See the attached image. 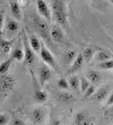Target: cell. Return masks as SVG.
Masks as SVG:
<instances>
[{"label":"cell","mask_w":113,"mask_h":125,"mask_svg":"<svg viewBox=\"0 0 113 125\" xmlns=\"http://www.w3.org/2000/svg\"><path fill=\"white\" fill-rule=\"evenodd\" d=\"M52 76V71L50 70L49 67L47 66H43L39 69V77H40V81H41V84H45V83L51 78Z\"/></svg>","instance_id":"obj_10"},{"label":"cell","mask_w":113,"mask_h":125,"mask_svg":"<svg viewBox=\"0 0 113 125\" xmlns=\"http://www.w3.org/2000/svg\"><path fill=\"white\" fill-rule=\"evenodd\" d=\"M34 97H35V99H36L37 101H39V102H44V101L47 100L48 95H47V93H46L45 91L39 90V91H36V92H35Z\"/></svg>","instance_id":"obj_25"},{"label":"cell","mask_w":113,"mask_h":125,"mask_svg":"<svg viewBox=\"0 0 113 125\" xmlns=\"http://www.w3.org/2000/svg\"><path fill=\"white\" fill-rule=\"evenodd\" d=\"M76 56H77V52L75 50H69V51L65 52L64 56H63L64 63L66 65H70L74 61V59L76 58Z\"/></svg>","instance_id":"obj_15"},{"label":"cell","mask_w":113,"mask_h":125,"mask_svg":"<svg viewBox=\"0 0 113 125\" xmlns=\"http://www.w3.org/2000/svg\"><path fill=\"white\" fill-rule=\"evenodd\" d=\"M50 37H51V40L56 43H62L65 39L63 31L58 26H53L52 29L50 30Z\"/></svg>","instance_id":"obj_8"},{"label":"cell","mask_w":113,"mask_h":125,"mask_svg":"<svg viewBox=\"0 0 113 125\" xmlns=\"http://www.w3.org/2000/svg\"><path fill=\"white\" fill-rule=\"evenodd\" d=\"M23 40H24V62L25 64H32L33 61H34V58H35V54L34 52L32 51V49L30 48L29 46V43H28V39L27 37L24 35L23 37Z\"/></svg>","instance_id":"obj_6"},{"label":"cell","mask_w":113,"mask_h":125,"mask_svg":"<svg viewBox=\"0 0 113 125\" xmlns=\"http://www.w3.org/2000/svg\"><path fill=\"white\" fill-rule=\"evenodd\" d=\"M58 98L62 101V102H71V101H73L74 100V97H73V95L71 94L70 92H68V91H62L59 94V96H58Z\"/></svg>","instance_id":"obj_21"},{"label":"cell","mask_w":113,"mask_h":125,"mask_svg":"<svg viewBox=\"0 0 113 125\" xmlns=\"http://www.w3.org/2000/svg\"><path fill=\"white\" fill-rule=\"evenodd\" d=\"M16 84V79L13 75L10 74H3L0 75V89L2 91H7L12 89Z\"/></svg>","instance_id":"obj_4"},{"label":"cell","mask_w":113,"mask_h":125,"mask_svg":"<svg viewBox=\"0 0 113 125\" xmlns=\"http://www.w3.org/2000/svg\"><path fill=\"white\" fill-rule=\"evenodd\" d=\"M112 103H113V95L112 94H110V97H109V99H108V101H107V106H112Z\"/></svg>","instance_id":"obj_34"},{"label":"cell","mask_w":113,"mask_h":125,"mask_svg":"<svg viewBox=\"0 0 113 125\" xmlns=\"http://www.w3.org/2000/svg\"><path fill=\"white\" fill-rule=\"evenodd\" d=\"M12 125H25V123L21 120V119H18V118H15L12 122Z\"/></svg>","instance_id":"obj_33"},{"label":"cell","mask_w":113,"mask_h":125,"mask_svg":"<svg viewBox=\"0 0 113 125\" xmlns=\"http://www.w3.org/2000/svg\"><path fill=\"white\" fill-rule=\"evenodd\" d=\"M30 120L35 125H40L44 123L46 119V110L43 107H34L30 111Z\"/></svg>","instance_id":"obj_3"},{"label":"cell","mask_w":113,"mask_h":125,"mask_svg":"<svg viewBox=\"0 0 113 125\" xmlns=\"http://www.w3.org/2000/svg\"><path fill=\"white\" fill-rule=\"evenodd\" d=\"M28 43L30 45V48L32 49L33 52L35 53H38L40 52V49H41V42L40 40L38 39V37H36L35 35H31L28 40Z\"/></svg>","instance_id":"obj_13"},{"label":"cell","mask_w":113,"mask_h":125,"mask_svg":"<svg viewBox=\"0 0 113 125\" xmlns=\"http://www.w3.org/2000/svg\"><path fill=\"white\" fill-rule=\"evenodd\" d=\"M19 28V24L16 20L11 19V18H8L7 19V22H6V29L10 32H15L17 31Z\"/></svg>","instance_id":"obj_19"},{"label":"cell","mask_w":113,"mask_h":125,"mask_svg":"<svg viewBox=\"0 0 113 125\" xmlns=\"http://www.w3.org/2000/svg\"><path fill=\"white\" fill-rule=\"evenodd\" d=\"M40 56L42 58V60L45 62V63L49 66H51L53 69H57V64H56V60L55 58L53 57V55L51 54V52L45 47V46H41V49H40Z\"/></svg>","instance_id":"obj_5"},{"label":"cell","mask_w":113,"mask_h":125,"mask_svg":"<svg viewBox=\"0 0 113 125\" xmlns=\"http://www.w3.org/2000/svg\"><path fill=\"white\" fill-rule=\"evenodd\" d=\"M105 117L107 118V119H111L112 118V107H110V108H108L107 110H106V112H105Z\"/></svg>","instance_id":"obj_32"},{"label":"cell","mask_w":113,"mask_h":125,"mask_svg":"<svg viewBox=\"0 0 113 125\" xmlns=\"http://www.w3.org/2000/svg\"><path fill=\"white\" fill-rule=\"evenodd\" d=\"M79 81H80V79H79L77 76H71V77L69 78L68 84H69V86L72 88V89L77 90V89L79 88Z\"/></svg>","instance_id":"obj_23"},{"label":"cell","mask_w":113,"mask_h":125,"mask_svg":"<svg viewBox=\"0 0 113 125\" xmlns=\"http://www.w3.org/2000/svg\"><path fill=\"white\" fill-rule=\"evenodd\" d=\"M83 64H84V59L82 57V54H77L74 61L71 63L70 73H74V72L79 71L82 68V66H83Z\"/></svg>","instance_id":"obj_11"},{"label":"cell","mask_w":113,"mask_h":125,"mask_svg":"<svg viewBox=\"0 0 113 125\" xmlns=\"http://www.w3.org/2000/svg\"><path fill=\"white\" fill-rule=\"evenodd\" d=\"M86 78L88 79V81L91 83V84H97V83H99L102 79L101 74L99 73V72L95 71V70L88 71L87 74H86Z\"/></svg>","instance_id":"obj_12"},{"label":"cell","mask_w":113,"mask_h":125,"mask_svg":"<svg viewBox=\"0 0 113 125\" xmlns=\"http://www.w3.org/2000/svg\"><path fill=\"white\" fill-rule=\"evenodd\" d=\"M52 11L57 23L61 26H66L68 16L63 0H52Z\"/></svg>","instance_id":"obj_1"},{"label":"cell","mask_w":113,"mask_h":125,"mask_svg":"<svg viewBox=\"0 0 113 125\" xmlns=\"http://www.w3.org/2000/svg\"><path fill=\"white\" fill-rule=\"evenodd\" d=\"M33 24L36 28V30L38 31L39 35L42 37L46 42L48 43H51V37H50V29L47 25V23L45 22L44 19H41L37 16H34L33 17Z\"/></svg>","instance_id":"obj_2"},{"label":"cell","mask_w":113,"mask_h":125,"mask_svg":"<svg viewBox=\"0 0 113 125\" xmlns=\"http://www.w3.org/2000/svg\"><path fill=\"white\" fill-rule=\"evenodd\" d=\"M57 85L60 89H63V90H67L69 88V84H68V81L64 78H60L57 81Z\"/></svg>","instance_id":"obj_28"},{"label":"cell","mask_w":113,"mask_h":125,"mask_svg":"<svg viewBox=\"0 0 113 125\" xmlns=\"http://www.w3.org/2000/svg\"><path fill=\"white\" fill-rule=\"evenodd\" d=\"M95 92V87L93 86V85H90L85 91H84V97H86V98H88V97H90V96H92L93 95V93Z\"/></svg>","instance_id":"obj_29"},{"label":"cell","mask_w":113,"mask_h":125,"mask_svg":"<svg viewBox=\"0 0 113 125\" xmlns=\"http://www.w3.org/2000/svg\"><path fill=\"white\" fill-rule=\"evenodd\" d=\"M11 59H14L18 62L22 61L24 59V51L22 48H15L12 51V54H11Z\"/></svg>","instance_id":"obj_18"},{"label":"cell","mask_w":113,"mask_h":125,"mask_svg":"<svg viewBox=\"0 0 113 125\" xmlns=\"http://www.w3.org/2000/svg\"><path fill=\"white\" fill-rule=\"evenodd\" d=\"M72 125H91V120L87 117L85 112L81 111L75 115L74 122L72 123Z\"/></svg>","instance_id":"obj_9"},{"label":"cell","mask_w":113,"mask_h":125,"mask_svg":"<svg viewBox=\"0 0 113 125\" xmlns=\"http://www.w3.org/2000/svg\"><path fill=\"white\" fill-rule=\"evenodd\" d=\"M111 59H112V54L109 51L101 50V51L97 52V54H96V60L99 62H103V61H107V60H111Z\"/></svg>","instance_id":"obj_16"},{"label":"cell","mask_w":113,"mask_h":125,"mask_svg":"<svg viewBox=\"0 0 113 125\" xmlns=\"http://www.w3.org/2000/svg\"><path fill=\"white\" fill-rule=\"evenodd\" d=\"M90 85H91V83L88 81L87 78H81L80 81H79V87H80L81 91L83 92V93H84V91H85Z\"/></svg>","instance_id":"obj_27"},{"label":"cell","mask_w":113,"mask_h":125,"mask_svg":"<svg viewBox=\"0 0 113 125\" xmlns=\"http://www.w3.org/2000/svg\"><path fill=\"white\" fill-rule=\"evenodd\" d=\"M98 67L101 68V69H104V70H111L113 68V61L111 59V60L100 62V63L98 64Z\"/></svg>","instance_id":"obj_26"},{"label":"cell","mask_w":113,"mask_h":125,"mask_svg":"<svg viewBox=\"0 0 113 125\" xmlns=\"http://www.w3.org/2000/svg\"><path fill=\"white\" fill-rule=\"evenodd\" d=\"M14 42L13 40H6L3 38H0V50H1L3 53H9L12 49V45Z\"/></svg>","instance_id":"obj_14"},{"label":"cell","mask_w":113,"mask_h":125,"mask_svg":"<svg viewBox=\"0 0 113 125\" xmlns=\"http://www.w3.org/2000/svg\"><path fill=\"white\" fill-rule=\"evenodd\" d=\"M50 125H61V121L58 120V119H56V120H54L53 122H51Z\"/></svg>","instance_id":"obj_35"},{"label":"cell","mask_w":113,"mask_h":125,"mask_svg":"<svg viewBox=\"0 0 113 125\" xmlns=\"http://www.w3.org/2000/svg\"><path fill=\"white\" fill-rule=\"evenodd\" d=\"M3 26H4V14L2 11H0V36L3 33Z\"/></svg>","instance_id":"obj_31"},{"label":"cell","mask_w":113,"mask_h":125,"mask_svg":"<svg viewBox=\"0 0 113 125\" xmlns=\"http://www.w3.org/2000/svg\"><path fill=\"white\" fill-rule=\"evenodd\" d=\"M108 90L103 88V89H101L99 90L97 93H95V95H94V98L97 100V101H102V100H104L105 97L108 95Z\"/></svg>","instance_id":"obj_24"},{"label":"cell","mask_w":113,"mask_h":125,"mask_svg":"<svg viewBox=\"0 0 113 125\" xmlns=\"http://www.w3.org/2000/svg\"><path fill=\"white\" fill-rule=\"evenodd\" d=\"M9 121V117L6 114H0V125H6Z\"/></svg>","instance_id":"obj_30"},{"label":"cell","mask_w":113,"mask_h":125,"mask_svg":"<svg viewBox=\"0 0 113 125\" xmlns=\"http://www.w3.org/2000/svg\"><path fill=\"white\" fill-rule=\"evenodd\" d=\"M10 10H11V13H12L13 17H15L18 20L21 19V17H22L21 8H20V6L16 2H11L10 3Z\"/></svg>","instance_id":"obj_17"},{"label":"cell","mask_w":113,"mask_h":125,"mask_svg":"<svg viewBox=\"0 0 113 125\" xmlns=\"http://www.w3.org/2000/svg\"><path fill=\"white\" fill-rule=\"evenodd\" d=\"M11 62H12V59H7L0 64V75H3L5 73H7L8 69L10 68V66H11Z\"/></svg>","instance_id":"obj_22"},{"label":"cell","mask_w":113,"mask_h":125,"mask_svg":"<svg viewBox=\"0 0 113 125\" xmlns=\"http://www.w3.org/2000/svg\"><path fill=\"white\" fill-rule=\"evenodd\" d=\"M37 8H38V12L40 15L42 16L46 20H51V11L50 8L48 7L47 3L44 0H38L37 1Z\"/></svg>","instance_id":"obj_7"},{"label":"cell","mask_w":113,"mask_h":125,"mask_svg":"<svg viewBox=\"0 0 113 125\" xmlns=\"http://www.w3.org/2000/svg\"><path fill=\"white\" fill-rule=\"evenodd\" d=\"M81 54H82V57H83V59H84V62H89L94 55V49L91 48V47H87L83 50V52H82Z\"/></svg>","instance_id":"obj_20"}]
</instances>
